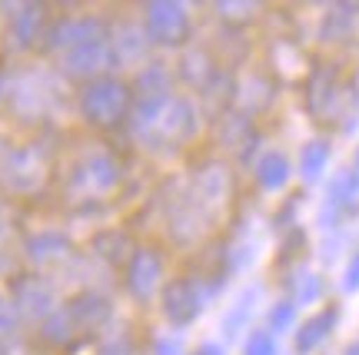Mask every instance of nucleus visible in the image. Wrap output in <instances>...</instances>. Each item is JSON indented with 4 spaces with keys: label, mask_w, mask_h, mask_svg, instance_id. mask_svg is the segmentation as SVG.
<instances>
[{
    "label": "nucleus",
    "mask_w": 359,
    "mask_h": 355,
    "mask_svg": "<svg viewBox=\"0 0 359 355\" xmlns=\"http://www.w3.org/2000/svg\"><path fill=\"white\" fill-rule=\"evenodd\" d=\"M143 27L147 40H154L160 47H180L190 40V13L183 4L173 0H154L143 7Z\"/></svg>",
    "instance_id": "4"
},
{
    "label": "nucleus",
    "mask_w": 359,
    "mask_h": 355,
    "mask_svg": "<svg viewBox=\"0 0 359 355\" xmlns=\"http://www.w3.org/2000/svg\"><path fill=\"white\" fill-rule=\"evenodd\" d=\"M349 27H353V7H336L330 17H326V24H323V40L330 43V40H343L349 34Z\"/></svg>",
    "instance_id": "27"
},
{
    "label": "nucleus",
    "mask_w": 359,
    "mask_h": 355,
    "mask_svg": "<svg viewBox=\"0 0 359 355\" xmlns=\"http://www.w3.org/2000/svg\"><path fill=\"white\" fill-rule=\"evenodd\" d=\"M193 355H226V352H223V345H217V342H203Z\"/></svg>",
    "instance_id": "35"
},
{
    "label": "nucleus",
    "mask_w": 359,
    "mask_h": 355,
    "mask_svg": "<svg viewBox=\"0 0 359 355\" xmlns=\"http://www.w3.org/2000/svg\"><path fill=\"white\" fill-rule=\"evenodd\" d=\"M286 286H290L296 302H303V305L316 302L320 292H323V282L316 279V276H309V272H299V276H293V279H286Z\"/></svg>",
    "instance_id": "26"
},
{
    "label": "nucleus",
    "mask_w": 359,
    "mask_h": 355,
    "mask_svg": "<svg viewBox=\"0 0 359 355\" xmlns=\"http://www.w3.org/2000/svg\"><path fill=\"white\" fill-rule=\"evenodd\" d=\"M217 11L223 20H233V24H246V20H253V13H257V4H233V0H223L217 4Z\"/></svg>",
    "instance_id": "29"
},
{
    "label": "nucleus",
    "mask_w": 359,
    "mask_h": 355,
    "mask_svg": "<svg viewBox=\"0 0 359 355\" xmlns=\"http://www.w3.org/2000/svg\"><path fill=\"white\" fill-rule=\"evenodd\" d=\"M326 163H330V143L313 140V143L303 146V156H299V173H303L306 183H316V179L323 176Z\"/></svg>",
    "instance_id": "21"
},
{
    "label": "nucleus",
    "mask_w": 359,
    "mask_h": 355,
    "mask_svg": "<svg viewBox=\"0 0 359 355\" xmlns=\"http://www.w3.org/2000/svg\"><path fill=\"white\" fill-rule=\"evenodd\" d=\"M253 295H257V292H246L243 299L236 302V309H233L230 316H226V335H236V332H240L243 319L250 316V309H253Z\"/></svg>",
    "instance_id": "30"
},
{
    "label": "nucleus",
    "mask_w": 359,
    "mask_h": 355,
    "mask_svg": "<svg viewBox=\"0 0 359 355\" xmlns=\"http://www.w3.org/2000/svg\"><path fill=\"white\" fill-rule=\"evenodd\" d=\"M359 196V173L356 169H343L330 179V203L333 206H349Z\"/></svg>",
    "instance_id": "24"
},
{
    "label": "nucleus",
    "mask_w": 359,
    "mask_h": 355,
    "mask_svg": "<svg viewBox=\"0 0 359 355\" xmlns=\"http://www.w3.org/2000/svg\"><path fill=\"white\" fill-rule=\"evenodd\" d=\"M17 326H20V319H17V312H13V305L0 295V339H4V335H13Z\"/></svg>",
    "instance_id": "32"
},
{
    "label": "nucleus",
    "mask_w": 359,
    "mask_h": 355,
    "mask_svg": "<svg viewBox=\"0 0 359 355\" xmlns=\"http://www.w3.org/2000/svg\"><path fill=\"white\" fill-rule=\"evenodd\" d=\"M154 355H183V342H180V339L163 335V339H156V342H154Z\"/></svg>",
    "instance_id": "33"
},
{
    "label": "nucleus",
    "mask_w": 359,
    "mask_h": 355,
    "mask_svg": "<svg viewBox=\"0 0 359 355\" xmlns=\"http://www.w3.org/2000/svg\"><path fill=\"white\" fill-rule=\"evenodd\" d=\"M356 173H359V150H356Z\"/></svg>",
    "instance_id": "38"
},
{
    "label": "nucleus",
    "mask_w": 359,
    "mask_h": 355,
    "mask_svg": "<svg viewBox=\"0 0 359 355\" xmlns=\"http://www.w3.org/2000/svg\"><path fill=\"white\" fill-rule=\"evenodd\" d=\"M343 355H359V345H349V349H346Z\"/></svg>",
    "instance_id": "36"
},
{
    "label": "nucleus",
    "mask_w": 359,
    "mask_h": 355,
    "mask_svg": "<svg viewBox=\"0 0 359 355\" xmlns=\"http://www.w3.org/2000/svg\"><path fill=\"white\" fill-rule=\"evenodd\" d=\"M183 76L190 80L193 87L203 90L213 76H217V67H213V60L206 57V50H193L183 57Z\"/></svg>",
    "instance_id": "23"
},
{
    "label": "nucleus",
    "mask_w": 359,
    "mask_h": 355,
    "mask_svg": "<svg viewBox=\"0 0 359 355\" xmlns=\"http://www.w3.org/2000/svg\"><path fill=\"white\" fill-rule=\"evenodd\" d=\"M107 24L97 20V17H64L43 34V50H53V53H67L80 47V43H90V40H107Z\"/></svg>",
    "instance_id": "6"
},
{
    "label": "nucleus",
    "mask_w": 359,
    "mask_h": 355,
    "mask_svg": "<svg viewBox=\"0 0 359 355\" xmlns=\"http://www.w3.org/2000/svg\"><path fill=\"white\" fill-rule=\"evenodd\" d=\"M43 20H47V13H43L40 4H24L17 13H11V30H7V40H11L13 50H27V47L40 37Z\"/></svg>",
    "instance_id": "13"
},
{
    "label": "nucleus",
    "mask_w": 359,
    "mask_h": 355,
    "mask_svg": "<svg viewBox=\"0 0 359 355\" xmlns=\"http://www.w3.org/2000/svg\"><path fill=\"white\" fill-rule=\"evenodd\" d=\"M93 253L100 256V259H107V263L120 266V263H127L130 256H133V242H130V236L123 229H103V232H97V239H93Z\"/></svg>",
    "instance_id": "16"
},
{
    "label": "nucleus",
    "mask_w": 359,
    "mask_h": 355,
    "mask_svg": "<svg viewBox=\"0 0 359 355\" xmlns=\"http://www.w3.org/2000/svg\"><path fill=\"white\" fill-rule=\"evenodd\" d=\"M70 249V239H67L64 232H37V236H30L27 239V259L30 263H50L57 256H64Z\"/></svg>",
    "instance_id": "17"
},
{
    "label": "nucleus",
    "mask_w": 359,
    "mask_h": 355,
    "mask_svg": "<svg viewBox=\"0 0 359 355\" xmlns=\"http://www.w3.org/2000/svg\"><path fill=\"white\" fill-rule=\"evenodd\" d=\"M163 279V259L156 249H133L127 259V292L137 302H147Z\"/></svg>",
    "instance_id": "9"
},
{
    "label": "nucleus",
    "mask_w": 359,
    "mask_h": 355,
    "mask_svg": "<svg viewBox=\"0 0 359 355\" xmlns=\"http://www.w3.org/2000/svg\"><path fill=\"white\" fill-rule=\"evenodd\" d=\"M74 183L83 186L87 193H107L120 183V166H116V160L110 153H90V156L80 160Z\"/></svg>",
    "instance_id": "11"
},
{
    "label": "nucleus",
    "mask_w": 359,
    "mask_h": 355,
    "mask_svg": "<svg viewBox=\"0 0 359 355\" xmlns=\"http://www.w3.org/2000/svg\"><path fill=\"white\" fill-rule=\"evenodd\" d=\"M230 196H233V173L223 163H203L200 169H193V183L187 200L206 216V223L223 213Z\"/></svg>",
    "instance_id": "3"
},
{
    "label": "nucleus",
    "mask_w": 359,
    "mask_h": 355,
    "mask_svg": "<svg viewBox=\"0 0 359 355\" xmlns=\"http://www.w3.org/2000/svg\"><path fill=\"white\" fill-rule=\"evenodd\" d=\"M160 299H163V316L173 326H190L193 319L200 316V309H203V295H200L193 279H170L163 286Z\"/></svg>",
    "instance_id": "10"
},
{
    "label": "nucleus",
    "mask_w": 359,
    "mask_h": 355,
    "mask_svg": "<svg viewBox=\"0 0 359 355\" xmlns=\"http://www.w3.org/2000/svg\"><path fill=\"white\" fill-rule=\"evenodd\" d=\"M223 143L246 156V146L253 143V123H250V116H226V123H223Z\"/></svg>",
    "instance_id": "25"
},
{
    "label": "nucleus",
    "mask_w": 359,
    "mask_h": 355,
    "mask_svg": "<svg viewBox=\"0 0 359 355\" xmlns=\"http://www.w3.org/2000/svg\"><path fill=\"white\" fill-rule=\"evenodd\" d=\"M333 326H336V309H323V312H316L313 319H306L303 329L296 332V352L309 355L313 349H320V345L330 339Z\"/></svg>",
    "instance_id": "14"
},
{
    "label": "nucleus",
    "mask_w": 359,
    "mask_h": 355,
    "mask_svg": "<svg viewBox=\"0 0 359 355\" xmlns=\"http://www.w3.org/2000/svg\"><path fill=\"white\" fill-rule=\"evenodd\" d=\"M0 355H7V345H4V342H0Z\"/></svg>",
    "instance_id": "37"
},
{
    "label": "nucleus",
    "mask_w": 359,
    "mask_h": 355,
    "mask_svg": "<svg viewBox=\"0 0 359 355\" xmlns=\"http://www.w3.org/2000/svg\"><path fill=\"white\" fill-rule=\"evenodd\" d=\"M343 289H346V292H356L359 289V249H356V256L349 259L346 276H343Z\"/></svg>",
    "instance_id": "34"
},
{
    "label": "nucleus",
    "mask_w": 359,
    "mask_h": 355,
    "mask_svg": "<svg viewBox=\"0 0 359 355\" xmlns=\"http://www.w3.org/2000/svg\"><path fill=\"white\" fill-rule=\"evenodd\" d=\"M114 64V50H110V37L107 40H90V43H80L74 50H67L60 57V67H64L67 76L74 80H97V76Z\"/></svg>",
    "instance_id": "8"
},
{
    "label": "nucleus",
    "mask_w": 359,
    "mask_h": 355,
    "mask_svg": "<svg viewBox=\"0 0 359 355\" xmlns=\"http://www.w3.org/2000/svg\"><path fill=\"white\" fill-rule=\"evenodd\" d=\"M196 133V110L183 97H170L160 113L140 130V137L150 146H183Z\"/></svg>",
    "instance_id": "2"
},
{
    "label": "nucleus",
    "mask_w": 359,
    "mask_h": 355,
    "mask_svg": "<svg viewBox=\"0 0 359 355\" xmlns=\"http://www.w3.org/2000/svg\"><path fill=\"white\" fill-rule=\"evenodd\" d=\"M293 319H296L293 302H280V305L269 309V326H273L276 332H286L290 326H293Z\"/></svg>",
    "instance_id": "31"
},
{
    "label": "nucleus",
    "mask_w": 359,
    "mask_h": 355,
    "mask_svg": "<svg viewBox=\"0 0 359 355\" xmlns=\"http://www.w3.org/2000/svg\"><path fill=\"white\" fill-rule=\"evenodd\" d=\"M257 183L263 186V190H269V193L283 190V186L290 183V160H286L280 150L263 153V156H259V163H257Z\"/></svg>",
    "instance_id": "15"
},
{
    "label": "nucleus",
    "mask_w": 359,
    "mask_h": 355,
    "mask_svg": "<svg viewBox=\"0 0 359 355\" xmlns=\"http://www.w3.org/2000/svg\"><path fill=\"white\" fill-rule=\"evenodd\" d=\"M130 110H133V93L116 76H97L80 90V113L90 127L114 130L127 120Z\"/></svg>",
    "instance_id": "1"
},
{
    "label": "nucleus",
    "mask_w": 359,
    "mask_h": 355,
    "mask_svg": "<svg viewBox=\"0 0 359 355\" xmlns=\"http://www.w3.org/2000/svg\"><path fill=\"white\" fill-rule=\"evenodd\" d=\"M110 50H114V64H130V60H140L147 50V40L137 27H123L114 40H110Z\"/></svg>",
    "instance_id": "19"
},
{
    "label": "nucleus",
    "mask_w": 359,
    "mask_h": 355,
    "mask_svg": "<svg viewBox=\"0 0 359 355\" xmlns=\"http://www.w3.org/2000/svg\"><path fill=\"white\" fill-rule=\"evenodd\" d=\"M243 355H276V339H273V332H250V339L243 345Z\"/></svg>",
    "instance_id": "28"
},
{
    "label": "nucleus",
    "mask_w": 359,
    "mask_h": 355,
    "mask_svg": "<svg viewBox=\"0 0 359 355\" xmlns=\"http://www.w3.org/2000/svg\"><path fill=\"white\" fill-rule=\"evenodd\" d=\"M67 319L74 322V329L80 332H97L110 319V302L103 299V295H97V292H80V295H74L70 302H67Z\"/></svg>",
    "instance_id": "12"
},
{
    "label": "nucleus",
    "mask_w": 359,
    "mask_h": 355,
    "mask_svg": "<svg viewBox=\"0 0 359 355\" xmlns=\"http://www.w3.org/2000/svg\"><path fill=\"white\" fill-rule=\"evenodd\" d=\"M0 176L17 193L37 190L40 183H43V176H47V153L40 150L37 143L13 146V150H7L4 160H0Z\"/></svg>",
    "instance_id": "5"
},
{
    "label": "nucleus",
    "mask_w": 359,
    "mask_h": 355,
    "mask_svg": "<svg viewBox=\"0 0 359 355\" xmlns=\"http://www.w3.org/2000/svg\"><path fill=\"white\" fill-rule=\"evenodd\" d=\"M306 106L309 113H320L323 106H330V100H333V74L326 70V67H320L316 74L309 76V87H306Z\"/></svg>",
    "instance_id": "22"
},
{
    "label": "nucleus",
    "mask_w": 359,
    "mask_h": 355,
    "mask_svg": "<svg viewBox=\"0 0 359 355\" xmlns=\"http://www.w3.org/2000/svg\"><path fill=\"white\" fill-rule=\"evenodd\" d=\"M11 305L17 319H47L53 312V286L40 276H17L11 282Z\"/></svg>",
    "instance_id": "7"
},
{
    "label": "nucleus",
    "mask_w": 359,
    "mask_h": 355,
    "mask_svg": "<svg viewBox=\"0 0 359 355\" xmlns=\"http://www.w3.org/2000/svg\"><path fill=\"white\" fill-rule=\"evenodd\" d=\"M0 90H4V83H0Z\"/></svg>",
    "instance_id": "39"
},
{
    "label": "nucleus",
    "mask_w": 359,
    "mask_h": 355,
    "mask_svg": "<svg viewBox=\"0 0 359 355\" xmlns=\"http://www.w3.org/2000/svg\"><path fill=\"white\" fill-rule=\"evenodd\" d=\"M40 339L50 342V345H74L77 342V329H74V322L67 319L64 309H57V312H50V316L43 319Z\"/></svg>",
    "instance_id": "20"
},
{
    "label": "nucleus",
    "mask_w": 359,
    "mask_h": 355,
    "mask_svg": "<svg viewBox=\"0 0 359 355\" xmlns=\"http://www.w3.org/2000/svg\"><path fill=\"white\" fill-rule=\"evenodd\" d=\"M273 97H276V83L269 76H250V83L240 90V103H243L246 113L266 110L269 103H273Z\"/></svg>",
    "instance_id": "18"
}]
</instances>
